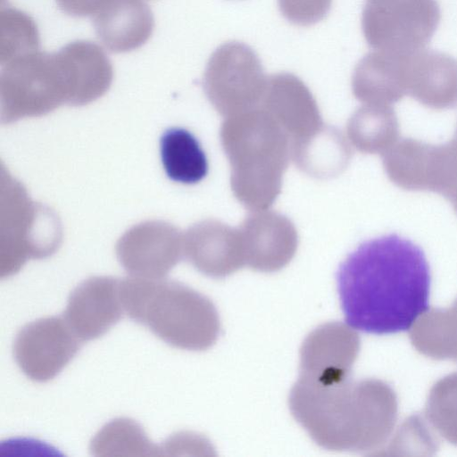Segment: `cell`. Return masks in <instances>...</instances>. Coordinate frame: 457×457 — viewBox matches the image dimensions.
<instances>
[{"label": "cell", "mask_w": 457, "mask_h": 457, "mask_svg": "<svg viewBox=\"0 0 457 457\" xmlns=\"http://www.w3.org/2000/svg\"><path fill=\"white\" fill-rule=\"evenodd\" d=\"M337 282L346 322L366 333L407 331L429 310L425 253L396 234L359 245L340 264Z\"/></svg>", "instance_id": "1"}, {"label": "cell", "mask_w": 457, "mask_h": 457, "mask_svg": "<svg viewBox=\"0 0 457 457\" xmlns=\"http://www.w3.org/2000/svg\"><path fill=\"white\" fill-rule=\"evenodd\" d=\"M120 289L125 313L168 345L203 351L216 342L217 310L195 289L173 280L133 276L120 280Z\"/></svg>", "instance_id": "2"}, {"label": "cell", "mask_w": 457, "mask_h": 457, "mask_svg": "<svg viewBox=\"0 0 457 457\" xmlns=\"http://www.w3.org/2000/svg\"><path fill=\"white\" fill-rule=\"evenodd\" d=\"M351 370L300 373L289 396L295 419L320 446L353 450L364 444L365 385L353 382Z\"/></svg>", "instance_id": "3"}, {"label": "cell", "mask_w": 457, "mask_h": 457, "mask_svg": "<svg viewBox=\"0 0 457 457\" xmlns=\"http://www.w3.org/2000/svg\"><path fill=\"white\" fill-rule=\"evenodd\" d=\"M3 66L0 91L4 120L44 114L68 103L67 84L56 53L37 50Z\"/></svg>", "instance_id": "4"}, {"label": "cell", "mask_w": 457, "mask_h": 457, "mask_svg": "<svg viewBox=\"0 0 457 457\" xmlns=\"http://www.w3.org/2000/svg\"><path fill=\"white\" fill-rule=\"evenodd\" d=\"M440 19L436 0H368L361 29L370 47L409 54L429 43Z\"/></svg>", "instance_id": "5"}, {"label": "cell", "mask_w": 457, "mask_h": 457, "mask_svg": "<svg viewBox=\"0 0 457 457\" xmlns=\"http://www.w3.org/2000/svg\"><path fill=\"white\" fill-rule=\"evenodd\" d=\"M81 342L63 316H49L29 322L18 331L12 353L27 378L46 382L73 359Z\"/></svg>", "instance_id": "6"}, {"label": "cell", "mask_w": 457, "mask_h": 457, "mask_svg": "<svg viewBox=\"0 0 457 457\" xmlns=\"http://www.w3.org/2000/svg\"><path fill=\"white\" fill-rule=\"evenodd\" d=\"M120 285L112 277H93L70 294L63 318L81 341L102 337L121 319Z\"/></svg>", "instance_id": "7"}, {"label": "cell", "mask_w": 457, "mask_h": 457, "mask_svg": "<svg viewBox=\"0 0 457 457\" xmlns=\"http://www.w3.org/2000/svg\"><path fill=\"white\" fill-rule=\"evenodd\" d=\"M406 96L433 110L457 107V59L439 51L421 49L403 56Z\"/></svg>", "instance_id": "8"}, {"label": "cell", "mask_w": 457, "mask_h": 457, "mask_svg": "<svg viewBox=\"0 0 457 457\" xmlns=\"http://www.w3.org/2000/svg\"><path fill=\"white\" fill-rule=\"evenodd\" d=\"M263 79L257 54L247 45L237 41L225 43L213 52L204 74L208 93L220 99L253 93Z\"/></svg>", "instance_id": "9"}, {"label": "cell", "mask_w": 457, "mask_h": 457, "mask_svg": "<svg viewBox=\"0 0 457 457\" xmlns=\"http://www.w3.org/2000/svg\"><path fill=\"white\" fill-rule=\"evenodd\" d=\"M141 236L138 228L128 232L117 245V256L133 277L163 278L179 260L180 250L174 236H168V226L158 224L157 231ZM157 227V222H156ZM156 229V228H155Z\"/></svg>", "instance_id": "10"}, {"label": "cell", "mask_w": 457, "mask_h": 457, "mask_svg": "<svg viewBox=\"0 0 457 457\" xmlns=\"http://www.w3.org/2000/svg\"><path fill=\"white\" fill-rule=\"evenodd\" d=\"M96 33L113 53H126L143 46L151 37L154 21L143 0H111L94 16Z\"/></svg>", "instance_id": "11"}, {"label": "cell", "mask_w": 457, "mask_h": 457, "mask_svg": "<svg viewBox=\"0 0 457 457\" xmlns=\"http://www.w3.org/2000/svg\"><path fill=\"white\" fill-rule=\"evenodd\" d=\"M66 67L71 91V104H85L103 96L110 87L112 63L96 44L79 40L58 51Z\"/></svg>", "instance_id": "12"}, {"label": "cell", "mask_w": 457, "mask_h": 457, "mask_svg": "<svg viewBox=\"0 0 457 457\" xmlns=\"http://www.w3.org/2000/svg\"><path fill=\"white\" fill-rule=\"evenodd\" d=\"M403 55L375 50L363 56L353 79L356 96L383 106H391L404 97Z\"/></svg>", "instance_id": "13"}, {"label": "cell", "mask_w": 457, "mask_h": 457, "mask_svg": "<svg viewBox=\"0 0 457 457\" xmlns=\"http://www.w3.org/2000/svg\"><path fill=\"white\" fill-rule=\"evenodd\" d=\"M357 350L358 340L352 328L338 322L324 324L305 338L300 352V372L351 370Z\"/></svg>", "instance_id": "14"}, {"label": "cell", "mask_w": 457, "mask_h": 457, "mask_svg": "<svg viewBox=\"0 0 457 457\" xmlns=\"http://www.w3.org/2000/svg\"><path fill=\"white\" fill-rule=\"evenodd\" d=\"M160 154L166 175L175 182L195 184L208 173L206 154L198 139L186 129H167L160 139Z\"/></svg>", "instance_id": "15"}, {"label": "cell", "mask_w": 457, "mask_h": 457, "mask_svg": "<svg viewBox=\"0 0 457 457\" xmlns=\"http://www.w3.org/2000/svg\"><path fill=\"white\" fill-rule=\"evenodd\" d=\"M89 449L95 456L161 455L160 446L154 445L143 428L129 418L106 423L92 438Z\"/></svg>", "instance_id": "16"}, {"label": "cell", "mask_w": 457, "mask_h": 457, "mask_svg": "<svg viewBox=\"0 0 457 457\" xmlns=\"http://www.w3.org/2000/svg\"><path fill=\"white\" fill-rule=\"evenodd\" d=\"M424 187L447 199L457 214V128L448 143H428Z\"/></svg>", "instance_id": "17"}, {"label": "cell", "mask_w": 457, "mask_h": 457, "mask_svg": "<svg viewBox=\"0 0 457 457\" xmlns=\"http://www.w3.org/2000/svg\"><path fill=\"white\" fill-rule=\"evenodd\" d=\"M2 31H5L6 40L2 41V65L7 62L38 48V33L33 21L25 13L8 8L2 11Z\"/></svg>", "instance_id": "18"}, {"label": "cell", "mask_w": 457, "mask_h": 457, "mask_svg": "<svg viewBox=\"0 0 457 457\" xmlns=\"http://www.w3.org/2000/svg\"><path fill=\"white\" fill-rule=\"evenodd\" d=\"M283 16L299 26H310L328 12L332 0H278Z\"/></svg>", "instance_id": "19"}, {"label": "cell", "mask_w": 457, "mask_h": 457, "mask_svg": "<svg viewBox=\"0 0 457 457\" xmlns=\"http://www.w3.org/2000/svg\"><path fill=\"white\" fill-rule=\"evenodd\" d=\"M111 0H56L59 8L74 17L96 16Z\"/></svg>", "instance_id": "20"}]
</instances>
